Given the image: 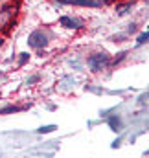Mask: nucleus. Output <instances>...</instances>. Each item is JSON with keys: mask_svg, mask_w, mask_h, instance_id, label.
Masks as SVG:
<instances>
[{"mask_svg": "<svg viewBox=\"0 0 149 158\" xmlns=\"http://www.w3.org/2000/svg\"><path fill=\"white\" fill-rule=\"evenodd\" d=\"M87 64H88V68L92 72H100V70H103L109 64V53H105V52L94 53V55H90L87 59Z\"/></svg>", "mask_w": 149, "mask_h": 158, "instance_id": "nucleus-1", "label": "nucleus"}, {"mask_svg": "<svg viewBox=\"0 0 149 158\" xmlns=\"http://www.w3.org/2000/svg\"><path fill=\"white\" fill-rule=\"evenodd\" d=\"M28 44H30L32 48H44V46H48V35H46L42 30H35L33 33H30Z\"/></svg>", "mask_w": 149, "mask_h": 158, "instance_id": "nucleus-2", "label": "nucleus"}, {"mask_svg": "<svg viewBox=\"0 0 149 158\" xmlns=\"http://www.w3.org/2000/svg\"><path fill=\"white\" fill-rule=\"evenodd\" d=\"M61 4H74V6H90V7H98L103 2L101 0H57Z\"/></svg>", "mask_w": 149, "mask_h": 158, "instance_id": "nucleus-3", "label": "nucleus"}, {"mask_svg": "<svg viewBox=\"0 0 149 158\" xmlns=\"http://www.w3.org/2000/svg\"><path fill=\"white\" fill-rule=\"evenodd\" d=\"M61 26H65V28H81V22L79 20H75V19H70V17H61Z\"/></svg>", "mask_w": 149, "mask_h": 158, "instance_id": "nucleus-4", "label": "nucleus"}, {"mask_svg": "<svg viewBox=\"0 0 149 158\" xmlns=\"http://www.w3.org/2000/svg\"><path fill=\"white\" fill-rule=\"evenodd\" d=\"M9 9H11V6H4L2 7V11H0V26L9 20V17H11V11Z\"/></svg>", "mask_w": 149, "mask_h": 158, "instance_id": "nucleus-5", "label": "nucleus"}, {"mask_svg": "<svg viewBox=\"0 0 149 158\" xmlns=\"http://www.w3.org/2000/svg\"><path fill=\"white\" fill-rule=\"evenodd\" d=\"M109 125L112 127V131H120V129H121V121H120V118H118V116H112V118H109Z\"/></svg>", "mask_w": 149, "mask_h": 158, "instance_id": "nucleus-6", "label": "nucleus"}, {"mask_svg": "<svg viewBox=\"0 0 149 158\" xmlns=\"http://www.w3.org/2000/svg\"><path fill=\"white\" fill-rule=\"evenodd\" d=\"M131 6H133L131 2H129V4H123V6H118V7H116V13H118V15H125V13H129Z\"/></svg>", "mask_w": 149, "mask_h": 158, "instance_id": "nucleus-7", "label": "nucleus"}, {"mask_svg": "<svg viewBox=\"0 0 149 158\" xmlns=\"http://www.w3.org/2000/svg\"><path fill=\"white\" fill-rule=\"evenodd\" d=\"M57 127L55 125H44V127H39L37 132H40V134H48V132H52V131H55Z\"/></svg>", "mask_w": 149, "mask_h": 158, "instance_id": "nucleus-8", "label": "nucleus"}, {"mask_svg": "<svg viewBox=\"0 0 149 158\" xmlns=\"http://www.w3.org/2000/svg\"><path fill=\"white\" fill-rule=\"evenodd\" d=\"M19 110H22V107H6V109L0 110V114H6V112H19Z\"/></svg>", "mask_w": 149, "mask_h": 158, "instance_id": "nucleus-9", "label": "nucleus"}, {"mask_svg": "<svg viewBox=\"0 0 149 158\" xmlns=\"http://www.w3.org/2000/svg\"><path fill=\"white\" fill-rule=\"evenodd\" d=\"M147 39H149V33H147V31H144V33L138 37V44H144V42H147Z\"/></svg>", "mask_w": 149, "mask_h": 158, "instance_id": "nucleus-10", "label": "nucleus"}, {"mask_svg": "<svg viewBox=\"0 0 149 158\" xmlns=\"http://www.w3.org/2000/svg\"><path fill=\"white\" fill-rule=\"evenodd\" d=\"M28 59H30V53H20V59H19V64L22 66V64H24V63H26Z\"/></svg>", "mask_w": 149, "mask_h": 158, "instance_id": "nucleus-11", "label": "nucleus"}, {"mask_svg": "<svg viewBox=\"0 0 149 158\" xmlns=\"http://www.w3.org/2000/svg\"><path fill=\"white\" fill-rule=\"evenodd\" d=\"M37 76H33V77H30V79H28V83H35V81H37Z\"/></svg>", "mask_w": 149, "mask_h": 158, "instance_id": "nucleus-12", "label": "nucleus"}, {"mask_svg": "<svg viewBox=\"0 0 149 158\" xmlns=\"http://www.w3.org/2000/svg\"><path fill=\"white\" fill-rule=\"evenodd\" d=\"M2 44H4V39H2V37H0V46H2Z\"/></svg>", "mask_w": 149, "mask_h": 158, "instance_id": "nucleus-13", "label": "nucleus"}]
</instances>
